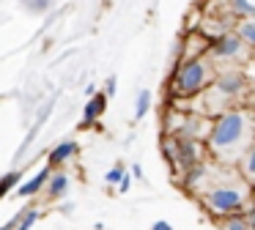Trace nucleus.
<instances>
[{
  "instance_id": "f257e3e1",
  "label": "nucleus",
  "mask_w": 255,
  "mask_h": 230,
  "mask_svg": "<svg viewBox=\"0 0 255 230\" xmlns=\"http://www.w3.org/2000/svg\"><path fill=\"white\" fill-rule=\"evenodd\" d=\"M209 153L220 164H239L242 156L255 145V110L253 107H231L228 113L214 118V129L209 134Z\"/></svg>"
},
{
  "instance_id": "f03ea898",
  "label": "nucleus",
  "mask_w": 255,
  "mask_h": 230,
  "mask_svg": "<svg viewBox=\"0 0 255 230\" xmlns=\"http://www.w3.org/2000/svg\"><path fill=\"white\" fill-rule=\"evenodd\" d=\"M209 184L211 186H206L198 197H200L206 211L217 219L231 217V214H239V211H247L250 203L255 200V186L250 181H244L242 173H233L231 178H222V181L209 178Z\"/></svg>"
},
{
  "instance_id": "7ed1b4c3",
  "label": "nucleus",
  "mask_w": 255,
  "mask_h": 230,
  "mask_svg": "<svg viewBox=\"0 0 255 230\" xmlns=\"http://www.w3.org/2000/svg\"><path fill=\"white\" fill-rule=\"evenodd\" d=\"M217 80V69L211 63V58L200 55V58H184L181 63L176 66L170 77V85H167V93L170 99H195L203 91H209Z\"/></svg>"
},
{
  "instance_id": "20e7f679",
  "label": "nucleus",
  "mask_w": 255,
  "mask_h": 230,
  "mask_svg": "<svg viewBox=\"0 0 255 230\" xmlns=\"http://www.w3.org/2000/svg\"><path fill=\"white\" fill-rule=\"evenodd\" d=\"M247 44L242 41L236 30L220 33L217 38H211V60H220V63H239V60L247 58Z\"/></svg>"
},
{
  "instance_id": "39448f33",
  "label": "nucleus",
  "mask_w": 255,
  "mask_h": 230,
  "mask_svg": "<svg viewBox=\"0 0 255 230\" xmlns=\"http://www.w3.org/2000/svg\"><path fill=\"white\" fill-rule=\"evenodd\" d=\"M206 156H211L209 153V142L206 140H189V137H178V162L176 167L181 170H189L195 167V164L206 162Z\"/></svg>"
},
{
  "instance_id": "423d86ee",
  "label": "nucleus",
  "mask_w": 255,
  "mask_h": 230,
  "mask_svg": "<svg viewBox=\"0 0 255 230\" xmlns=\"http://www.w3.org/2000/svg\"><path fill=\"white\" fill-rule=\"evenodd\" d=\"M214 85L220 88L225 96H231L233 102H236L239 96L247 93V74H244V69H225V71L217 74Z\"/></svg>"
},
{
  "instance_id": "0eeeda50",
  "label": "nucleus",
  "mask_w": 255,
  "mask_h": 230,
  "mask_svg": "<svg viewBox=\"0 0 255 230\" xmlns=\"http://www.w3.org/2000/svg\"><path fill=\"white\" fill-rule=\"evenodd\" d=\"M77 153H80V142L77 140H61L58 145L50 148L47 164H50V167H63V164H69Z\"/></svg>"
},
{
  "instance_id": "6e6552de",
  "label": "nucleus",
  "mask_w": 255,
  "mask_h": 230,
  "mask_svg": "<svg viewBox=\"0 0 255 230\" xmlns=\"http://www.w3.org/2000/svg\"><path fill=\"white\" fill-rule=\"evenodd\" d=\"M107 102H110V96H107L105 91H102V93H94V96L88 99V104H85V110H83V120H80V129H91V126H94L96 120L102 118V115H105Z\"/></svg>"
},
{
  "instance_id": "1a4fd4ad",
  "label": "nucleus",
  "mask_w": 255,
  "mask_h": 230,
  "mask_svg": "<svg viewBox=\"0 0 255 230\" xmlns=\"http://www.w3.org/2000/svg\"><path fill=\"white\" fill-rule=\"evenodd\" d=\"M52 170H55V167H50V164H44L41 170H36V173L30 175L28 181H22V184H19L17 195H19V197H36L41 189H47V184H50V175H52Z\"/></svg>"
},
{
  "instance_id": "9d476101",
  "label": "nucleus",
  "mask_w": 255,
  "mask_h": 230,
  "mask_svg": "<svg viewBox=\"0 0 255 230\" xmlns=\"http://www.w3.org/2000/svg\"><path fill=\"white\" fill-rule=\"evenodd\" d=\"M69 189H72V178H69L66 170L55 167L50 175V184H47V197L50 200H61V197L69 195Z\"/></svg>"
},
{
  "instance_id": "9b49d317",
  "label": "nucleus",
  "mask_w": 255,
  "mask_h": 230,
  "mask_svg": "<svg viewBox=\"0 0 255 230\" xmlns=\"http://www.w3.org/2000/svg\"><path fill=\"white\" fill-rule=\"evenodd\" d=\"M233 30L242 36V41L247 44L250 49H255V16H239Z\"/></svg>"
},
{
  "instance_id": "f8f14e48",
  "label": "nucleus",
  "mask_w": 255,
  "mask_h": 230,
  "mask_svg": "<svg viewBox=\"0 0 255 230\" xmlns=\"http://www.w3.org/2000/svg\"><path fill=\"white\" fill-rule=\"evenodd\" d=\"M159 151H162V159H165L170 167H176V162H178V137L176 134H165L159 140Z\"/></svg>"
},
{
  "instance_id": "ddd939ff",
  "label": "nucleus",
  "mask_w": 255,
  "mask_h": 230,
  "mask_svg": "<svg viewBox=\"0 0 255 230\" xmlns=\"http://www.w3.org/2000/svg\"><path fill=\"white\" fill-rule=\"evenodd\" d=\"M222 230H253L247 219V211H239V214H231V217H222Z\"/></svg>"
},
{
  "instance_id": "4468645a",
  "label": "nucleus",
  "mask_w": 255,
  "mask_h": 230,
  "mask_svg": "<svg viewBox=\"0 0 255 230\" xmlns=\"http://www.w3.org/2000/svg\"><path fill=\"white\" fill-rule=\"evenodd\" d=\"M236 167H239V173L244 175V181H250V184L255 186V145L250 148L247 153H244V156H242V162H239Z\"/></svg>"
},
{
  "instance_id": "2eb2a0df",
  "label": "nucleus",
  "mask_w": 255,
  "mask_h": 230,
  "mask_svg": "<svg viewBox=\"0 0 255 230\" xmlns=\"http://www.w3.org/2000/svg\"><path fill=\"white\" fill-rule=\"evenodd\" d=\"M151 102H154V93H151L148 88H143V91L137 93V102H134V120H143L145 115H148Z\"/></svg>"
},
{
  "instance_id": "dca6fc26",
  "label": "nucleus",
  "mask_w": 255,
  "mask_h": 230,
  "mask_svg": "<svg viewBox=\"0 0 255 230\" xmlns=\"http://www.w3.org/2000/svg\"><path fill=\"white\" fill-rule=\"evenodd\" d=\"M17 217H19V222H17V230H30L36 222H39V217H41V214H39V208L28 206V208H22V211H19Z\"/></svg>"
},
{
  "instance_id": "f3484780",
  "label": "nucleus",
  "mask_w": 255,
  "mask_h": 230,
  "mask_svg": "<svg viewBox=\"0 0 255 230\" xmlns=\"http://www.w3.org/2000/svg\"><path fill=\"white\" fill-rule=\"evenodd\" d=\"M19 181H22V173H19V170H8L6 178H3V184H0V195L8 197L14 189H19Z\"/></svg>"
},
{
  "instance_id": "a211bd4d",
  "label": "nucleus",
  "mask_w": 255,
  "mask_h": 230,
  "mask_svg": "<svg viewBox=\"0 0 255 230\" xmlns=\"http://www.w3.org/2000/svg\"><path fill=\"white\" fill-rule=\"evenodd\" d=\"M231 11L236 16H255V0H231Z\"/></svg>"
},
{
  "instance_id": "6ab92c4d",
  "label": "nucleus",
  "mask_w": 255,
  "mask_h": 230,
  "mask_svg": "<svg viewBox=\"0 0 255 230\" xmlns=\"http://www.w3.org/2000/svg\"><path fill=\"white\" fill-rule=\"evenodd\" d=\"M22 5H25L28 14H47L50 5H52V0H22Z\"/></svg>"
},
{
  "instance_id": "aec40b11",
  "label": "nucleus",
  "mask_w": 255,
  "mask_h": 230,
  "mask_svg": "<svg viewBox=\"0 0 255 230\" xmlns=\"http://www.w3.org/2000/svg\"><path fill=\"white\" fill-rule=\"evenodd\" d=\"M124 175H127V170H124V164L118 162L116 167H110V170L105 173V184H107V186H113V184H121V178H124Z\"/></svg>"
},
{
  "instance_id": "412c9836",
  "label": "nucleus",
  "mask_w": 255,
  "mask_h": 230,
  "mask_svg": "<svg viewBox=\"0 0 255 230\" xmlns=\"http://www.w3.org/2000/svg\"><path fill=\"white\" fill-rule=\"evenodd\" d=\"M116 91H118V80H116V74H110V77H107V82H105V93H107V96H116Z\"/></svg>"
},
{
  "instance_id": "4be33fe9",
  "label": "nucleus",
  "mask_w": 255,
  "mask_h": 230,
  "mask_svg": "<svg viewBox=\"0 0 255 230\" xmlns=\"http://www.w3.org/2000/svg\"><path fill=\"white\" fill-rule=\"evenodd\" d=\"M129 189H132V175H124V178H121V184H118V192H121V195H127V192Z\"/></svg>"
},
{
  "instance_id": "5701e85b",
  "label": "nucleus",
  "mask_w": 255,
  "mask_h": 230,
  "mask_svg": "<svg viewBox=\"0 0 255 230\" xmlns=\"http://www.w3.org/2000/svg\"><path fill=\"white\" fill-rule=\"evenodd\" d=\"M151 230H173V225L167 222V219H156V222L151 225Z\"/></svg>"
},
{
  "instance_id": "b1692460",
  "label": "nucleus",
  "mask_w": 255,
  "mask_h": 230,
  "mask_svg": "<svg viewBox=\"0 0 255 230\" xmlns=\"http://www.w3.org/2000/svg\"><path fill=\"white\" fill-rule=\"evenodd\" d=\"M17 222H19V217H11V219H8V222L3 225L0 230H17Z\"/></svg>"
},
{
  "instance_id": "393cba45",
  "label": "nucleus",
  "mask_w": 255,
  "mask_h": 230,
  "mask_svg": "<svg viewBox=\"0 0 255 230\" xmlns=\"http://www.w3.org/2000/svg\"><path fill=\"white\" fill-rule=\"evenodd\" d=\"M132 175L134 178H143V167H140V164H132Z\"/></svg>"
},
{
  "instance_id": "a878e982",
  "label": "nucleus",
  "mask_w": 255,
  "mask_h": 230,
  "mask_svg": "<svg viewBox=\"0 0 255 230\" xmlns=\"http://www.w3.org/2000/svg\"><path fill=\"white\" fill-rule=\"evenodd\" d=\"M61 211H63V214H74V203H63Z\"/></svg>"
},
{
  "instance_id": "bb28decb",
  "label": "nucleus",
  "mask_w": 255,
  "mask_h": 230,
  "mask_svg": "<svg viewBox=\"0 0 255 230\" xmlns=\"http://www.w3.org/2000/svg\"><path fill=\"white\" fill-rule=\"evenodd\" d=\"M250 107L255 110V91H253V96H250Z\"/></svg>"
}]
</instances>
